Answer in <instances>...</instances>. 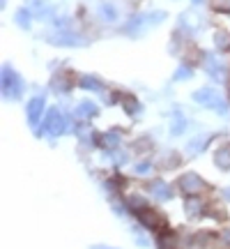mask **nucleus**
Segmentation results:
<instances>
[{
  "mask_svg": "<svg viewBox=\"0 0 230 249\" xmlns=\"http://www.w3.org/2000/svg\"><path fill=\"white\" fill-rule=\"evenodd\" d=\"M2 92L7 99H18L23 95V81L14 70L5 67L2 70Z\"/></svg>",
  "mask_w": 230,
  "mask_h": 249,
  "instance_id": "f257e3e1",
  "label": "nucleus"
},
{
  "mask_svg": "<svg viewBox=\"0 0 230 249\" xmlns=\"http://www.w3.org/2000/svg\"><path fill=\"white\" fill-rule=\"evenodd\" d=\"M194 99L196 104H200V107H207V108H219L221 113H226V104H223L221 95L212 88H200L194 92Z\"/></svg>",
  "mask_w": 230,
  "mask_h": 249,
  "instance_id": "f03ea898",
  "label": "nucleus"
},
{
  "mask_svg": "<svg viewBox=\"0 0 230 249\" xmlns=\"http://www.w3.org/2000/svg\"><path fill=\"white\" fill-rule=\"evenodd\" d=\"M177 185H180V189H182L186 196H198L200 192H205V182L198 173H184Z\"/></svg>",
  "mask_w": 230,
  "mask_h": 249,
  "instance_id": "7ed1b4c3",
  "label": "nucleus"
},
{
  "mask_svg": "<svg viewBox=\"0 0 230 249\" xmlns=\"http://www.w3.org/2000/svg\"><path fill=\"white\" fill-rule=\"evenodd\" d=\"M65 132V120H62L60 111L51 108V113H46V123H44V134L49 136H60Z\"/></svg>",
  "mask_w": 230,
  "mask_h": 249,
  "instance_id": "20e7f679",
  "label": "nucleus"
},
{
  "mask_svg": "<svg viewBox=\"0 0 230 249\" xmlns=\"http://www.w3.org/2000/svg\"><path fill=\"white\" fill-rule=\"evenodd\" d=\"M138 219H141V224L145 226V229H164V217H161V213H157L154 208H143L141 213H138Z\"/></svg>",
  "mask_w": 230,
  "mask_h": 249,
  "instance_id": "39448f33",
  "label": "nucleus"
},
{
  "mask_svg": "<svg viewBox=\"0 0 230 249\" xmlns=\"http://www.w3.org/2000/svg\"><path fill=\"white\" fill-rule=\"evenodd\" d=\"M42 113H44V99L35 97L30 104H28V123L37 124L39 123V118H42Z\"/></svg>",
  "mask_w": 230,
  "mask_h": 249,
  "instance_id": "423d86ee",
  "label": "nucleus"
},
{
  "mask_svg": "<svg viewBox=\"0 0 230 249\" xmlns=\"http://www.w3.org/2000/svg\"><path fill=\"white\" fill-rule=\"evenodd\" d=\"M205 67H207V74H210L212 79H216V81H226V79H228V70H226L219 60H207V62H205Z\"/></svg>",
  "mask_w": 230,
  "mask_h": 249,
  "instance_id": "0eeeda50",
  "label": "nucleus"
},
{
  "mask_svg": "<svg viewBox=\"0 0 230 249\" xmlns=\"http://www.w3.org/2000/svg\"><path fill=\"white\" fill-rule=\"evenodd\" d=\"M214 164L223 171L230 169V145H223V148H219L214 152Z\"/></svg>",
  "mask_w": 230,
  "mask_h": 249,
  "instance_id": "6e6552de",
  "label": "nucleus"
},
{
  "mask_svg": "<svg viewBox=\"0 0 230 249\" xmlns=\"http://www.w3.org/2000/svg\"><path fill=\"white\" fill-rule=\"evenodd\" d=\"M150 192H152V196H157V198H161V201H168L170 198V187L166 185V182H161V180L150 182Z\"/></svg>",
  "mask_w": 230,
  "mask_h": 249,
  "instance_id": "1a4fd4ad",
  "label": "nucleus"
},
{
  "mask_svg": "<svg viewBox=\"0 0 230 249\" xmlns=\"http://www.w3.org/2000/svg\"><path fill=\"white\" fill-rule=\"evenodd\" d=\"M97 113L99 111L92 102H83V104H79V108H76V116L83 118V120H90V118H95Z\"/></svg>",
  "mask_w": 230,
  "mask_h": 249,
  "instance_id": "9d476101",
  "label": "nucleus"
},
{
  "mask_svg": "<svg viewBox=\"0 0 230 249\" xmlns=\"http://www.w3.org/2000/svg\"><path fill=\"white\" fill-rule=\"evenodd\" d=\"M120 139H122V136H120V132H117V129L106 132L104 136H101V145H104V148H108V150H113V148H117V145H120Z\"/></svg>",
  "mask_w": 230,
  "mask_h": 249,
  "instance_id": "9b49d317",
  "label": "nucleus"
},
{
  "mask_svg": "<svg viewBox=\"0 0 230 249\" xmlns=\"http://www.w3.org/2000/svg\"><path fill=\"white\" fill-rule=\"evenodd\" d=\"M122 107H124V111H127L129 116H136V113L141 111V102L133 97V95H124V97H122Z\"/></svg>",
  "mask_w": 230,
  "mask_h": 249,
  "instance_id": "f8f14e48",
  "label": "nucleus"
},
{
  "mask_svg": "<svg viewBox=\"0 0 230 249\" xmlns=\"http://www.w3.org/2000/svg\"><path fill=\"white\" fill-rule=\"evenodd\" d=\"M69 86H71V81H69V76H67V74H55L53 81H51V88L58 90V92L69 90Z\"/></svg>",
  "mask_w": 230,
  "mask_h": 249,
  "instance_id": "ddd939ff",
  "label": "nucleus"
},
{
  "mask_svg": "<svg viewBox=\"0 0 230 249\" xmlns=\"http://www.w3.org/2000/svg\"><path fill=\"white\" fill-rule=\"evenodd\" d=\"M184 208H186V214H189V217H198V214L203 213V203H200V201H198L196 196H191V198H186Z\"/></svg>",
  "mask_w": 230,
  "mask_h": 249,
  "instance_id": "4468645a",
  "label": "nucleus"
},
{
  "mask_svg": "<svg viewBox=\"0 0 230 249\" xmlns=\"http://www.w3.org/2000/svg\"><path fill=\"white\" fill-rule=\"evenodd\" d=\"M53 44H69V46H81L83 44V39L76 35H69V33H65V35H58L53 37Z\"/></svg>",
  "mask_w": 230,
  "mask_h": 249,
  "instance_id": "2eb2a0df",
  "label": "nucleus"
},
{
  "mask_svg": "<svg viewBox=\"0 0 230 249\" xmlns=\"http://www.w3.org/2000/svg\"><path fill=\"white\" fill-rule=\"evenodd\" d=\"M214 42H216V49H230V33H223V30H219L216 35H214Z\"/></svg>",
  "mask_w": 230,
  "mask_h": 249,
  "instance_id": "dca6fc26",
  "label": "nucleus"
},
{
  "mask_svg": "<svg viewBox=\"0 0 230 249\" xmlns=\"http://www.w3.org/2000/svg\"><path fill=\"white\" fill-rule=\"evenodd\" d=\"M175 233H164L159 238V249H175Z\"/></svg>",
  "mask_w": 230,
  "mask_h": 249,
  "instance_id": "f3484780",
  "label": "nucleus"
},
{
  "mask_svg": "<svg viewBox=\"0 0 230 249\" xmlns=\"http://www.w3.org/2000/svg\"><path fill=\"white\" fill-rule=\"evenodd\" d=\"M33 14L39 17V18H46L49 14H51V7L44 5V2H33Z\"/></svg>",
  "mask_w": 230,
  "mask_h": 249,
  "instance_id": "a211bd4d",
  "label": "nucleus"
},
{
  "mask_svg": "<svg viewBox=\"0 0 230 249\" xmlns=\"http://www.w3.org/2000/svg\"><path fill=\"white\" fill-rule=\"evenodd\" d=\"M207 141H210V136H203L200 141H198V139H194V141L189 143V148H186V150L191 152V155H196V152H200L205 145H207Z\"/></svg>",
  "mask_w": 230,
  "mask_h": 249,
  "instance_id": "6ab92c4d",
  "label": "nucleus"
},
{
  "mask_svg": "<svg viewBox=\"0 0 230 249\" xmlns=\"http://www.w3.org/2000/svg\"><path fill=\"white\" fill-rule=\"evenodd\" d=\"M81 88H85V90H104V86L99 83V81H95L92 76H85V79H81Z\"/></svg>",
  "mask_w": 230,
  "mask_h": 249,
  "instance_id": "aec40b11",
  "label": "nucleus"
},
{
  "mask_svg": "<svg viewBox=\"0 0 230 249\" xmlns=\"http://www.w3.org/2000/svg\"><path fill=\"white\" fill-rule=\"evenodd\" d=\"M210 242H212V238H210L207 233H200V235H196L194 238V249H207L210 247Z\"/></svg>",
  "mask_w": 230,
  "mask_h": 249,
  "instance_id": "412c9836",
  "label": "nucleus"
},
{
  "mask_svg": "<svg viewBox=\"0 0 230 249\" xmlns=\"http://www.w3.org/2000/svg\"><path fill=\"white\" fill-rule=\"evenodd\" d=\"M127 203H129V208H131V210H136V213H141L143 208H148V205H145V201H143V196H129V201H127Z\"/></svg>",
  "mask_w": 230,
  "mask_h": 249,
  "instance_id": "4be33fe9",
  "label": "nucleus"
},
{
  "mask_svg": "<svg viewBox=\"0 0 230 249\" xmlns=\"http://www.w3.org/2000/svg\"><path fill=\"white\" fill-rule=\"evenodd\" d=\"M99 14H101L104 18H108V21H115V17H117V14H115V7L113 5H108V2H104V5L99 7Z\"/></svg>",
  "mask_w": 230,
  "mask_h": 249,
  "instance_id": "5701e85b",
  "label": "nucleus"
},
{
  "mask_svg": "<svg viewBox=\"0 0 230 249\" xmlns=\"http://www.w3.org/2000/svg\"><path fill=\"white\" fill-rule=\"evenodd\" d=\"M16 23H18L21 28H28V26H30V14H28L26 9L16 12Z\"/></svg>",
  "mask_w": 230,
  "mask_h": 249,
  "instance_id": "b1692460",
  "label": "nucleus"
},
{
  "mask_svg": "<svg viewBox=\"0 0 230 249\" xmlns=\"http://www.w3.org/2000/svg\"><path fill=\"white\" fill-rule=\"evenodd\" d=\"M182 129H184V118H182V116H175V120H173V129H170V132H173V136H177V134L182 132Z\"/></svg>",
  "mask_w": 230,
  "mask_h": 249,
  "instance_id": "393cba45",
  "label": "nucleus"
},
{
  "mask_svg": "<svg viewBox=\"0 0 230 249\" xmlns=\"http://www.w3.org/2000/svg\"><path fill=\"white\" fill-rule=\"evenodd\" d=\"M189 76H191V70H189V67H180V70L175 71V79L177 81H186Z\"/></svg>",
  "mask_w": 230,
  "mask_h": 249,
  "instance_id": "a878e982",
  "label": "nucleus"
},
{
  "mask_svg": "<svg viewBox=\"0 0 230 249\" xmlns=\"http://www.w3.org/2000/svg\"><path fill=\"white\" fill-rule=\"evenodd\" d=\"M214 7L216 9H230V0H214Z\"/></svg>",
  "mask_w": 230,
  "mask_h": 249,
  "instance_id": "bb28decb",
  "label": "nucleus"
},
{
  "mask_svg": "<svg viewBox=\"0 0 230 249\" xmlns=\"http://www.w3.org/2000/svg\"><path fill=\"white\" fill-rule=\"evenodd\" d=\"M136 173H141V176L150 173V164H138V166H136Z\"/></svg>",
  "mask_w": 230,
  "mask_h": 249,
  "instance_id": "cd10ccee",
  "label": "nucleus"
},
{
  "mask_svg": "<svg viewBox=\"0 0 230 249\" xmlns=\"http://www.w3.org/2000/svg\"><path fill=\"white\" fill-rule=\"evenodd\" d=\"M88 134H90V129L85 127V124H81V127H79V136H81V139H85Z\"/></svg>",
  "mask_w": 230,
  "mask_h": 249,
  "instance_id": "c85d7f7f",
  "label": "nucleus"
},
{
  "mask_svg": "<svg viewBox=\"0 0 230 249\" xmlns=\"http://www.w3.org/2000/svg\"><path fill=\"white\" fill-rule=\"evenodd\" d=\"M221 238H223V242H226V245L230 247V229H226V231L221 233Z\"/></svg>",
  "mask_w": 230,
  "mask_h": 249,
  "instance_id": "c756f323",
  "label": "nucleus"
},
{
  "mask_svg": "<svg viewBox=\"0 0 230 249\" xmlns=\"http://www.w3.org/2000/svg\"><path fill=\"white\" fill-rule=\"evenodd\" d=\"M226 196H228V201H230V187H228V189H226Z\"/></svg>",
  "mask_w": 230,
  "mask_h": 249,
  "instance_id": "7c9ffc66",
  "label": "nucleus"
},
{
  "mask_svg": "<svg viewBox=\"0 0 230 249\" xmlns=\"http://www.w3.org/2000/svg\"><path fill=\"white\" fill-rule=\"evenodd\" d=\"M194 2H200V0H194Z\"/></svg>",
  "mask_w": 230,
  "mask_h": 249,
  "instance_id": "2f4dec72",
  "label": "nucleus"
}]
</instances>
